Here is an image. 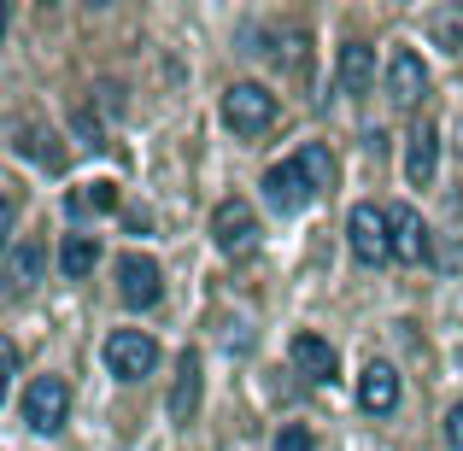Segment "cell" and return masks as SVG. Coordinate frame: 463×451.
<instances>
[{
    "instance_id": "cell-5",
    "label": "cell",
    "mask_w": 463,
    "mask_h": 451,
    "mask_svg": "<svg viewBox=\"0 0 463 451\" xmlns=\"http://www.w3.org/2000/svg\"><path fill=\"white\" fill-rule=\"evenodd\" d=\"M158 363V340L141 334V328H118V334H106V370L118 375V381H141V375H153Z\"/></svg>"
},
{
    "instance_id": "cell-14",
    "label": "cell",
    "mask_w": 463,
    "mask_h": 451,
    "mask_svg": "<svg viewBox=\"0 0 463 451\" xmlns=\"http://www.w3.org/2000/svg\"><path fill=\"white\" fill-rule=\"evenodd\" d=\"M434 170H440V129L422 124L417 136H411V153H405V176L417 182V188H429Z\"/></svg>"
},
{
    "instance_id": "cell-1",
    "label": "cell",
    "mask_w": 463,
    "mask_h": 451,
    "mask_svg": "<svg viewBox=\"0 0 463 451\" xmlns=\"http://www.w3.org/2000/svg\"><path fill=\"white\" fill-rule=\"evenodd\" d=\"M328 182H335V158H328V147H317V141L264 170V193H270L276 211H306Z\"/></svg>"
},
{
    "instance_id": "cell-9",
    "label": "cell",
    "mask_w": 463,
    "mask_h": 451,
    "mask_svg": "<svg viewBox=\"0 0 463 451\" xmlns=\"http://www.w3.org/2000/svg\"><path fill=\"white\" fill-rule=\"evenodd\" d=\"M387 223H393V258L399 264H422L429 258V229L411 205H387Z\"/></svg>"
},
{
    "instance_id": "cell-6",
    "label": "cell",
    "mask_w": 463,
    "mask_h": 451,
    "mask_svg": "<svg viewBox=\"0 0 463 451\" xmlns=\"http://www.w3.org/2000/svg\"><path fill=\"white\" fill-rule=\"evenodd\" d=\"M158 294H165L158 258H147V252H124V258H118V299H124L129 311H153Z\"/></svg>"
},
{
    "instance_id": "cell-12",
    "label": "cell",
    "mask_w": 463,
    "mask_h": 451,
    "mask_svg": "<svg viewBox=\"0 0 463 451\" xmlns=\"http://www.w3.org/2000/svg\"><path fill=\"white\" fill-rule=\"evenodd\" d=\"M294 370L306 375V381H335V346H328L323 334H294Z\"/></svg>"
},
{
    "instance_id": "cell-16",
    "label": "cell",
    "mask_w": 463,
    "mask_h": 451,
    "mask_svg": "<svg viewBox=\"0 0 463 451\" xmlns=\"http://www.w3.org/2000/svg\"><path fill=\"white\" fill-rule=\"evenodd\" d=\"M94 264H100V240H94V235H71L65 247H59V270H65L71 282H82Z\"/></svg>"
},
{
    "instance_id": "cell-8",
    "label": "cell",
    "mask_w": 463,
    "mask_h": 451,
    "mask_svg": "<svg viewBox=\"0 0 463 451\" xmlns=\"http://www.w3.org/2000/svg\"><path fill=\"white\" fill-rule=\"evenodd\" d=\"M422 89H429L422 59L411 53V47H393V59H387V100H393V106H417Z\"/></svg>"
},
{
    "instance_id": "cell-11",
    "label": "cell",
    "mask_w": 463,
    "mask_h": 451,
    "mask_svg": "<svg viewBox=\"0 0 463 451\" xmlns=\"http://www.w3.org/2000/svg\"><path fill=\"white\" fill-rule=\"evenodd\" d=\"M335 77H340V94H370L375 89V47L370 42H346Z\"/></svg>"
},
{
    "instance_id": "cell-15",
    "label": "cell",
    "mask_w": 463,
    "mask_h": 451,
    "mask_svg": "<svg viewBox=\"0 0 463 451\" xmlns=\"http://www.w3.org/2000/svg\"><path fill=\"white\" fill-rule=\"evenodd\" d=\"M194 410H200V358H194V352H182L176 387H170V417H176V422H194Z\"/></svg>"
},
{
    "instance_id": "cell-10",
    "label": "cell",
    "mask_w": 463,
    "mask_h": 451,
    "mask_svg": "<svg viewBox=\"0 0 463 451\" xmlns=\"http://www.w3.org/2000/svg\"><path fill=\"white\" fill-rule=\"evenodd\" d=\"M358 405L370 410V417L399 410V375H393V363H364V375H358Z\"/></svg>"
},
{
    "instance_id": "cell-3",
    "label": "cell",
    "mask_w": 463,
    "mask_h": 451,
    "mask_svg": "<svg viewBox=\"0 0 463 451\" xmlns=\"http://www.w3.org/2000/svg\"><path fill=\"white\" fill-rule=\"evenodd\" d=\"M346 240H352V258H358V264H387V258H393V223H387V205H352Z\"/></svg>"
},
{
    "instance_id": "cell-13",
    "label": "cell",
    "mask_w": 463,
    "mask_h": 451,
    "mask_svg": "<svg viewBox=\"0 0 463 451\" xmlns=\"http://www.w3.org/2000/svg\"><path fill=\"white\" fill-rule=\"evenodd\" d=\"M42 270H47V252L35 247V240H12V247H6V282H12V294H30V287L42 282Z\"/></svg>"
},
{
    "instance_id": "cell-19",
    "label": "cell",
    "mask_w": 463,
    "mask_h": 451,
    "mask_svg": "<svg viewBox=\"0 0 463 451\" xmlns=\"http://www.w3.org/2000/svg\"><path fill=\"white\" fill-rule=\"evenodd\" d=\"M276 451H317V440H311V428H282L276 434Z\"/></svg>"
},
{
    "instance_id": "cell-7",
    "label": "cell",
    "mask_w": 463,
    "mask_h": 451,
    "mask_svg": "<svg viewBox=\"0 0 463 451\" xmlns=\"http://www.w3.org/2000/svg\"><path fill=\"white\" fill-rule=\"evenodd\" d=\"M212 240L223 252H252V240H259V217H252L247 200H223L212 211Z\"/></svg>"
},
{
    "instance_id": "cell-18",
    "label": "cell",
    "mask_w": 463,
    "mask_h": 451,
    "mask_svg": "<svg viewBox=\"0 0 463 451\" xmlns=\"http://www.w3.org/2000/svg\"><path fill=\"white\" fill-rule=\"evenodd\" d=\"M112 205H118V188H112V182H89V188L71 193V211H77V217H89V211H112Z\"/></svg>"
},
{
    "instance_id": "cell-4",
    "label": "cell",
    "mask_w": 463,
    "mask_h": 451,
    "mask_svg": "<svg viewBox=\"0 0 463 451\" xmlns=\"http://www.w3.org/2000/svg\"><path fill=\"white\" fill-rule=\"evenodd\" d=\"M276 117V94L259 89V82H235V89L223 94V124L235 129V136H264Z\"/></svg>"
},
{
    "instance_id": "cell-20",
    "label": "cell",
    "mask_w": 463,
    "mask_h": 451,
    "mask_svg": "<svg viewBox=\"0 0 463 451\" xmlns=\"http://www.w3.org/2000/svg\"><path fill=\"white\" fill-rule=\"evenodd\" d=\"M446 446H452V451H463V399L452 405V417H446Z\"/></svg>"
},
{
    "instance_id": "cell-2",
    "label": "cell",
    "mask_w": 463,
    "mask_h": 451,
    "mask_svg": "<svg viewBox=\"0 0 463 451\" xmlns=\"http://www.w3.org/2000/svg\"><path fill=\"white\" fill-rule=\"evenodd\" d=\"M18 410H24V422H30L35 434H59V428H65V417H71V387H65V375H35V381L24 387Z\"/></svg>"
},
{
    "instance_id": "cell-17",
    "label": "cell",
    "mask_w": 463,
    "mask_h": 451,
    "mask_svg": "<svg viewBox=\"0 0 463 451\" xmlns=\"http://www.w3.org/2000/svg\"><path fill=\"white\" fill-rule=\"evenodd\" d=\"M12 147H18L24 158H42L47 170H59V164H65V153L53 147V136H42V129H30V124L18 129V141H12Z\"/></svg>"
}]
</instances>
